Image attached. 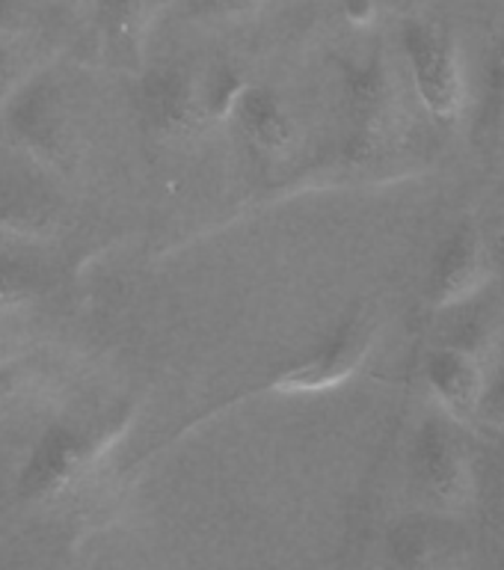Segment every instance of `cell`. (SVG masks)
Returning a JSON list of instances; mask_svg holds the SVG:
<instances>
[{
	"label": "cell",
	"instance_id": "1",
	"mask_svg": "<svg viewBox=\"0 0 504 570\" xmlns=\"http://www.w3.org/2000/svg\"><path fill=\"white\" fill-rule=\"evenodd\" d=\"M404 53L427 114L454 122L463 107V75L452 36L439 27L409 21L404 27Z\"/></svg>",
	"mask_w": 504,
	"mask_h": 570
},
{
	"label": "cell",
	"instance_id": "2",
	"mask_svg": "<svg viewBox=\"0 0 504 570\" xmlns=\"http://www.w3.org/2000/svg\"><path fill=\"white\" fill-rule=\"evenodd\" d=\"M374 330L377 321L368 309H356L350 318L336 330V336L327 345L315 351L309 360H303L274 381V390L279 392H315L336 386L347 381L350 374L365 363L372 351Z\"/></svg>",
	"mask_w": 504,
	"mask_h": 570
},
{
	"label": "cell",
	"instance_id": "3",
	"mask_svg": "<svg viewBox=\"0 0 504 570\" xmlns=\"http://www.w3.org/2000/svg\"><path fill=\"white\" fill-rule=\"evenodd\" d=\"M493 262L487 244L478 238L475 229H461L448 240L443 256L436 262L431 276V301L436 309H448L457 303L470 301L487 283Z\"/></svg>",
	"mask_w": 504,
	"mask_h": 570
},
{
	"label": "cell",
	"instance_id": "4",
	"mask_svg": "<svg viewBox=\"0 0 504 570\" xmlns=\"http://www.w3.org/2000/svg\"><path fill=\"white\" fill-rule=\"evenodd\" d=\"M427 383L434 390L436 401L443 404L454 419H470L481 410L487 381L478 356H472L463 347H443L427 363Z\"/></svg>",
	"mask_w": 504,
	"mask_h": 570
},
{
	"label": "cell",
	"instance_id": "5",
	"mask_svg": "<svg viewBox=\"0 0 504 570\" xmlns=\"http://www.w3.org/2000/svg\"><path fill=\"white\" fill-rule=\"evenodd\" d=\"M83 461V445L66 428H51L48 434L36 443L24 472H21V493L30 499L53 497L71 481Z\"/></svg>",
	"mask_w": 504,
	"mask_h": 570
},
{
	"label": "cell",
	"instance_id": "6",
	"mask_svg": "<svg viewBox=\"0 0 504 570\" xmlns=\"http://www.w3.org/2000/svg\"><path fill=\"white\" fill-rule=\"evenodd\" d=\"M12 125L33 149L60 160L69 151V122L62 119L60 101L48 83H33L12 105Z\"/></svg>",
	"mask_w": 504,
	"mask_h": 570
},
{
	"label": "cell",
	"instance_id": "7",
	"mask_svg": "<svg viewBox=\"0 0 504 570\" xmlns=\"http://www.w3.org/2000/svg\"><path fill=\"white\" fill-rule=\"evenodd\" d=\"M146 105H149L155 125L169 134L196 131L205 119L202 98L196 92L194 80L178 69L151 75L146 83Z\"/></svg>",
	"mask_w": 504,
	"mask_h": 570
},
{
	"label": "cell",
	"instance_id": "8",
	"mask_svg": "<svg viewBox=\"0 0 504 570\" xmlns=\"http://www.w3.org/2000/svg\"><path fill=\"white\" fill-rule=\"evenodd\" d=\"M235 107H238L240 125L247 128L249 137H253L261 149H288V142H291V122H288V116H285L283 105L276 101V96H270L267 89L247 87L238 92Z\"/></svg>",
	"mask_w": 504,
	"mask_h": 570
},
{
	"label": "cell",
	"instance_id": "9",
	"mask_svg": "<svg viewBox=\"0 0 504 570\" xmlns=\"http://www.w3.org/2000/svg\"><path fill=\"white\" fill-rule=\"evenodd\" d=\"M422 461H425L427 479L434 481L436 490H452L457 484L461 461H457L454 443L448 440L443 428H425V434H422Z\"/></svg>",
	"mask_w": 504,
	"mask_h": 570
},
{
	"label": "cell",
	"instance_id": "10",
	"mask_svg": "<svg viewBox=\"0 0 504 570\" xmlns=\"http://www.w3.org/2000/svg\"><path fill=\"white\" fill-rule=\"evenodd\" d=\"M383 96H386V78H383L381 66H365V69L347 71V98L354 105L356 116L372 119L381 114Z\"/></svg>",
	"mask_w": 504,
	"mask_h": 570
},
{
	"label": "cell",
	"instance_id": "11",
	"mask_svg": "<svg viewBox=\"0 0 504 570\" xmlns=\"http://www.w3.org/2000/svg\"><path fill=\"white\" fill-rule=\"evenodd\" d=\"M36 292V276L30 267L0 258V303L27 301Z\"/></svg>",
	"mask_w": 504,
	"mask_h": 570
},
{
	"label": "cell",
	"instance_id": "12",
	"mask_svg": "<svg viewBox=\"0 0 504 570\" xmlns=\"http://www.w3.org/2000/svg\"><path fill=\"white\" fill-rule=\"evenodd\" d=\"M98 9H101L107 27L125 36L131 30L134 16H137V0H98Z\"/></svg>",
	"mask_w": 504,
	"mask_h": 570
},
{
	"label": "cell",
	"instance_id": "13",
	"mask_svg": "<svg viewBox=\"0 0 504 570\" xmlns=\"http://www.w3.org/2000/svg\"><path fill=\"white\" fill-rule=\"evenodd\" d=\"M261 0H194L196 16L208 18H235L256 9Z\"/></svg>",
	"mask_w": 504,
	"mask_h": 570
},
{
	"label": "cell",
	"instance_id": "14",
	"mask_svg": "<svg viewBox=\"0 0 504 570\" xmlns=\"http://www.w3.org/2000/svg\"><path fill=\"white\" fill-rule=\"evenodd\" d=\"M481 407L487 410V416L493 419V422H502L504 425V377H498L493 386H487Z\"/></svg>",
	"mask_w": 504,
	"mask_h": 570
},
{
	"label": "cell",
	"instance_id": "15",
	"mask_svg": "<svg viewBox=\"0 0 504 570\" xmlns=\"http://www.w3.org/2000/svg\"><path fill=\"white\" fill-rule=\"evenodd\" d=\"M374 16V3L372 0H347V18L356 21V24H365L368 18Z\"/></svg>",
	"mask_w": 504,
	"mask_h": 570
},
{
	"label": "cell",
	"instance_id": "16",
	"mask_svg": "<svg viewBox=\"0 0 504 570\" xmlns=\"http://www.w3.org/2000/svg\"><path fill=\"white\" fill-rule=\"evenodd\" d=\"M487 249H490V262L504 271V229H498L496 235H493V240H490Z\"/></svg>",
	"mask_w": 504,
	"mask_h": 570
},
{
	"label": "cell",
	"instance_id": "17",
	"mask_svg": "<svg viewBox=\"0 0 504 570\" xmlns=\"http://www.w3.org/2000/svg\"><path fill=\"white\" fill-rule=\"evenodd\" d=\"M498 80H504V51L502 57H498Z\"/></svg>",
	"mask_w": 504,
	"mask_h": 570
}]
</instances>
